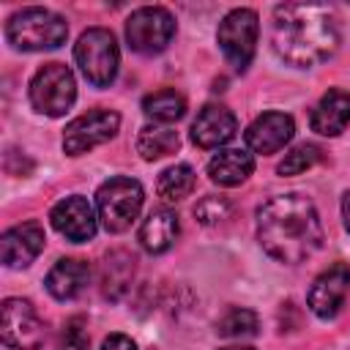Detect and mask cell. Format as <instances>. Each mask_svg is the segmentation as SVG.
I'll use <instances>...</instances> for the list:
<instances>
[{"instance_id": "cell-18", "label": "cell", "mask_w": 350, "mask_h": 350, "mask_svg": "<svg viewBox=\"0 0 350 350\" xmlns=\"http://www.w3.org/2000/svg\"><path fill=\"white\" fill-rule=\"evenodd\" d=\"M137 257L126 249H112L101 262V293L109 301H120L134 282Z\"/></svg>"}, {"instance_id": "cell-27", "label": "cell", "mask_w": 350, "mask_h": 350, "mask_svg": "<svg viewBox=\"0 0 350 350\" xmlns=\"http://www.w3.org/2000/svg\"><path fill=\"white\" fill-rule=\"evenodd\" d=\"M90 347V334H88V323L85 317H71L66 320L60 336H57V347L55 350H88Z\"/></svg>"}, {"instance_id": "cell-6", "label": "cell", "mask_w": 350, "mask_h": 350, "mask_svg": "<svg viewBox=\"0 0 350 350\" xmlns=\"http://www.w3.org/2000/svg\"><path fill=\"white\" fill-rule=\"evenodd\" d=\"M30 104L36 112L49 115V118H60L71 109L74 98H77V82L68 66L52 60L44 63L33 79H30Z\"/></svg>"}, {"instance_id": "cell-29", "label": "cell", "mask_w": 350, "mask_h": 350, "mask_svg": "<svg viewBox=\"0 0 350 350\" xmlns=\"http://www.w3.org/2000/svg\"><path fill=\"white\" fill-rule=\"evenodd\" d=\"M342 219H345V230L350 232V191L342 194Z\"/></svg>"}, {"instance_id": "cell-7", "label": "cell", "mask_w": 350, "mask_h": 350, "mask_svg": "<svg viewBox=\"0 0 350 350\" xmlns=\"http://www.w3.org/2000/svg\"><path fill=\"white\" fill-rule=\"evenodd\" d=\"M257 33H260V19L252 8H232L219 22L216 41L235 71H246V66L252 63L257 49Z\"/></svg>"}, {"instance_id": "cell-28", "label": "cell", "mask_w": 350, "mask_h": 350, "mask_svg": "<svg viewBox=\"0 0 350 350\" xmlns=\"http://www.w3.org/2000/svg\"><path fill=\"white\" fill-rule=\"evenodd\" d=\"M101 350H137V345H134L131 336H126V334H109V336L101 342Z\"/></svg>"}, {"instance_id": "cell-22", "label": "cell", "mask_w": 350, "mask_h": 350, "mask_svg": "<svg viewBox=\"0 0 350 350\" xmlns=\"http://www.w3.org/2000/svg\"><path fill=\"white\" fill-rule=\"evenodd\" d=\"M142 112L153 123H161L164 126V123L180 120L186 115V98L178 90H172V88L156 90V93H150V96L142 98Z\"/></svg>"}, {"instance_id": "cell-20", "label": "cell", "mask_w": 350, "mask_h": 350, "mask_svg": "<svg viewBox=\"0 0 350 350\" xmlns=\"http://www.w3.org/2000/svg\"><path fill=\"white\" fill-rule=\"evenodd\" d=\"M252 172H254V156L241 148L219 150L208 161V175L219 186H241Z\"/></svg>"}, {"instance_id": "cell-3", "label": "cell", "mask_w": 350, "mask_h": 350, "mask_svg": "<svg viewBox=\"0 0 350 350\" xmlns=\"http://www.w3.org/2000/svg\"><path fill=\"white\" fill-rule=\"evenodd\" d=\"M5 38L19 52H44V49H55L66 44L68 25L60 14L41 8V5H30L8 16Z\"/></svg>"}, {"instance_id": "cell-4", "label": "cell", "mask_w": 350, "mask_h": 350, "mask_svg": "<svg viewBox=\"0 0 350 350\" xmlns=\"http://www.w3.org/2000/svg\"><path fill=\"white\" fill-rule=\"evenodd\" d=\"M74 60L82 77L96 88H109L120 68V49L107 27H88L74 44Z\"/></svg>"}, {"instance_id": "cell-12", "label": "cell", "mask_w": 350, "mask_h": 350, "mask_svg": "<svg viewBox=\"0 0 350 350\" xmlns=\"http://www.w3.org/2000/svg\"><path fill=\"white\" fill-rule=\"evenodd\" d=\"M347 293H350V265L334 262L331 268H325L312 282L309 295H306V304H309V309L320 320H331V317H336V312L345 304Z\"/></svg>"}, {"instance_id": "cell-19", "label": "cell", "mask_w": 350, "mask_h": 350, "mask_svg": "<svg viewBox=\"0 0 350 350\" xmlns=\"http://www.w3.org/2000/svg\"><path fill=\"white\" fill-rule=\"evenodd\" d=\"M178 232H180V221H178L175 211H170V208H156V211H150V213L145 216V221L139 224V243H142L145 252L161 254V252H167V249L175 243Z\"/></svg>"}, {"instance_id": "cell-15", "label": "cell", "mask_w": 350, "mask_h": 350, "mask_svg": "<svg viewBox=\"0 0 350 350\" xmlns=\"http://www.w3.org/2000/svg\"><path fill=\"white\" fill-rule=\"evenodd\" d=\"M238 134L235 115L221 104H205L191 120V142L200 148H221Z\"/></svg>"}, {"instance_id": "cell-26", "label": "cell", "mask_w": 350, "mask_h": 350, "mask_svg": "<svg viewBox=\"0 0 350 350\" xmlns=\"http://www.w3.org/2000/svg\"><path fill=\"white\" fill-rule=\"evenodd\" d=\"M230 213H232V202L227 197H221V194H208L194 205V219L200 224H205V227L230 219Z\"/></svg>"}, {"instance_id": "cell-10", "label": "cell", "mask_w": 350, "mask_h": 350, "mask_svg": "<svg viewBox=\"0 0 350 350\" xmlns=\"http://www.w3.org/2000/svg\"><path fill=\"white\" fill-rule=\"evenodd\" d=\"M120 129V115L112 109H90L74 118L63 131V150L68 156H82L104 142H109Z\"/></svg>"}, {"instance_id": "cell-5", "label": "cell", "mask_w": 350, "mask_h": 350, "mask_svg": "<svg viewBox=\"0 0 350 350\" xmlns=\"http://www.w3.org/2000/svg\"><path fill=\"white\" fill-rule=\"evenodd\" d=\"M145 191L142 183L126 175H115L104 180L96 191V211L107 232H126L131 221L139 216Z\"/></svg>"}, {"instance_id": "cell-11", "label": "cell", "mask_w": 350, "mask_h": 350, "mask_svg": "<svg viewBox=\"0 0 350 350\" xmlns=\"http://www.w3.org/2000/svg\"><path fill=\"white\" fill-rule=\"evenodd\" d=\"M49 219H52V227L71 243L90 241L96 235V227H98V221H96L98 216L82 194H68L60 202H55Z\"/></svg>"}, {"instance_id": "cell-25", "label": "cell", "mask_w": 350, "mask_h": 350, "mask_svg": "<svg viewBox=\"0 0 350 350\" xmlns=\"http://www.w3.org/2000/svg\"><path fill=\"white\" fill-rule=\"evenodd\" d=\"M320 156H323V150H320L317 145L301 142V145H295L293 150L284 153V159L279 161L276 172H279V175H301V172L312 170V167L320 161Z\"/></svg>"}, {"instance_id": "cell-13", "label": "cell", "mask_w": 350, "mask_h": 350, "mask_svg": "<svg viewBox=\"0 0 350 350\" xmlns=\"http://www.w3.org/2000/svg\"><path fill=\"white\" fill-rule=\"evenodd\" d=\"M293 134H295L293 118H290L287 112L271 109V112L257 115V118L249 123V129H246L243 137H246V145H249L254 153L268 156V153L282 150V148L293 139Z\"/></svg>"}, {"instance_id": "cell-24", "label": "cell", "mask_w": 350, "mask_h": 350, "mask_svg": "<svg viewBox=\"0 0 350 350\" xmlns=\"http://www.w3.org/2000/svg\"><path fill=\"white\" fill-rule=\"evenodd\" d=\"M260 328V320L252 309H243V306H235V309H227L219 323H216V334L219 336H227V339H241V336H254Z\"/></svg>"}, {"instance_id": "cell-2", "label": "cell", "mask_w": 350, "mask_h": 350, "mask_svg": "<svg viewBox=\"0 0 350 350\" xmlns=\"http://www.w3.org/2000/svg\"><path fill=\"white\" fill-rule=\"evenodd\" d=\"M257 241L279 262L295 265L323 246V224L306 194H276L257 208Z\"/></svg>"}, {"instance_id": "cell-23", "label": "cell", "mask_w": 350, "mask_h": 350, "mask_svg": "<svg viewBox=\"0 0 350 350\" xmlns=\"http://www.w3.org/2000/svg\"><path fill=\"white\" fill-rule=\"evenodd\" d=\"M197 186V175L189 164H172L167 167L161 175H159V183H156V191L161 200L167 202H178L183 197H189Z\"/></svg>"}, {"instance_id": "cell-8", "label": "cell", "mask_w": 350, "mask_h": 350, "mask_svg": "<svg viewBox=\"0 0 350 350\" xmlns=\"http://www.w3.org/2000/svg\"><path fill=\"white\" fill-rule=\"evenodd\" d=\"M0 339L14 350H38L46 339V325L27 298H5L0 306Z\"/></svg>"}, {"instance_id": "cell-14", "label": "cell", "mask_w": 350, "mask_h": 350, "mask_svg": "<svg viewBox=\"0 0 350 350\" xmlns=\"http://www.w3.org/2000/svg\"><path fill=\"white\" fill-rule=\"evenodd\" d=\"M44 243H46V235H44V227L38 221H25V224H16V227L5 230L3 238H0L3 265L5 268L30 265L41 254Z\"/></svg>"}, {"instance_id": "cell-30", "label": "cell", "mask_w": 350, "mask_h": 350, "mask_svg": "<svg viewBox=\"0 0 350 350\" xmlns=\"http://www.w3.org/2000/svg\"><path fill=\"white\" fill-rule=\"evenodd\" d=\"M221 350H254V347H249V345H232V347H221Z\"/></svg>"}, {"instance_id": "cell-9", "label": "cell", "mask_w": 350, "mask_h": 350, "mask_svg": "<svg viewBox=\"0 0 350 350\" xmlns=\"http://www.w3.org/2000/svg\"><path fill=\"white\" fill-rule=\"evenodd\" d=\"M175 36V16L161 5H142L126 19V41L139 55H159Z\"/></svg>"}, {"instance_id": "cell-1", "label": "cell", "mask_w": 350, "mask_h": 350, "mask_svg": "<svg viewBox=\"0 0 350 350\" xmlns=\"http://www.w3.org/2000/svg\"><path fill=\"white\" fill-rule=\"evenodd\" d=\"M336 11L323 3H282L271 16L273 52L295 66L312 68L325 63L339 46Z\"/></svg>"}, {"instance_id": "cell-21", "label": "cell", "mask_w": 350, "mask_h": 350, "mask_svg": "<svg viewBox=\"0 0 350 350\" xmlns=\"http://www.w3.org/2000/svg\"><path fill=\"white\" fill-rule=\"evenodd\" d=\"M180 145V137L175 129L170 126H161V123H153V126H142L139 134H137V153L145 159V161H156V159H164L170 153H175Z\"/></svg>"}, {"instance_id": "cell-16", "label": "cell", "mask_w": 350, "mask_h": 350, "mask_svg": "<svg viewBox=\"0 0 350 350\" xmlns=\"http://www.w3.org/2000/svg\"><path fill=\"white\" fill-rule=\"evenodd\" d=\"M88 282H90V265L85 260H79V257H63V260H57L49 268L46 279H44L46 293L52 298H57V301L77 298L88 287Z\"/></svg>"}, {"instance_id": "cell-17", "label": "cell", "mask_w": 350, "mask_h": 350, "mask_svg": "<svg viewBox=\"0 0 350 350\" xmlns=\"http://www.w3.org/2000/svg\"><path fill=\"white\" fill-rule=\"evenodd\" d=\"M350 123V93L334 88L328 90L312 109L309 115V126L312 131L323 134V137H336L347 129Z\"/></svg>"}]
</instances>
